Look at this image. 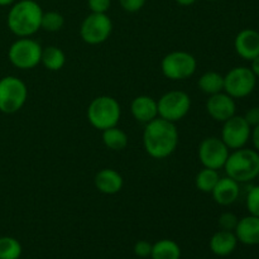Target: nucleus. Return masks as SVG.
I'll return each mask as SVG.
<instances>
[{"label": "nucleus", "instance_id": "1", "mask_svg": "<svg viewBox=\"0 0 259 259\" xmlns=\"http://www.w3.org/2000/svg\"><path fill=\"white\" fill-rule=\"evenodd\" d=\"M180 134L176 123L156 118L146 124L143 132V146L147 154L154 159H164L171 156L179 146Z\"/></svg>", "mask_w": 259, "mask_h": 259}, {"label": "nucleus", "instance_id": "2", "mask_svg": "<svg viewBox=\"0 0 259 259\" xmlns=\"http://www.w3.org/2000/svg\"><path fill=\"white\" fill-rule=\"evenodd\" d=\"M42 15V7L35 0H18L8 13V28L17 37H30L40 29Z\"/></svg>", "mask_w": 259, "mask_h": 259}, {"label": "nucleus", "instance_id": "3", "mask_svg": "<svg viewBox=\"0 0 259 259\" xmlns=\"http://www.w3.org/2000/svg\"><path fill=\"white\" fill-rule=\"evenodd\" d=\"M224 168L227 176L239 184L253 181L259 174V153L255 149L244 147L235 149L228 157Z\"/></svg>", "mask_w": 259, "mask_h": 259}, {"label": "nucleus", "instance_id": "4", "mask_svg": "<svg viewBox=\"0 0 259 259\" xmlns=\"http://www.w3.org/2000/svg\"><path fill=\"white\" fill-rule=\"evenodd\" d=\"M121 116L120 104L109 95H101L94 99L88 108V120L98 131L118 125Z\"/></svg>", "mask_w": 259, "mask_h": 259}, {"label": "nucleus", "instance_id": "5", "mask_svg": "<svg viewBox=\"0 0 259 259\" xmlns=\"http://www.w3.org/2000/svg\"><path fill=\"white\" fill-rule=\"evenodd\" d=\"M28 99V88L25 82L15 76L0 78V111L14 114L25 105Z\"/></svg>", "mask_w": 259, "mask_h": 259}, {"label": "nucleus", "instance_id": "6", "mask_svg": "<svg viewBox=\"0 0 259 259\" xmlns=\"http://www.w3.org/2000/svg\"><path fill=\"white\" fill-rule=\"evenodd\" d=\"M42 47L29 37L18 38L8 50V58L19 70H32L40 63Z\"/></svg>", "mask_w": 259, "mask_h": 259}, {"label": "nucleus", "instance_id": "7", "mask_svg": "<svg viewBox=\"0 0 259 259\" xmlns=\"http://www.w3.org/2000/svg\"><path fill=\"white\" fill-rule=\"evenodd\" d=\"M197 68V61L194 55L186 51H174L162 58L161 70L167 78L182 81L190 78Z\"/></svg>", "mask_w": 259, "mask_h": 259}, {"label": "nucleus", "instance_id": "8", "mask_svg": "<svg viewBox=\"0 0 259 259\" xmlns=\"http://www.w3.org/2000/svg\"><path fill=\"white\" fill-rule=\"evenodd\" d=\"M157 108H158L159 118L177 123L189 114L191 109V98L185 91H168L163 94L159 100H157Z\"/></svg>", "mask_w": 259, "mask_h": 259}, {"label": "nucleus", "instance_id": "9", "mask_svg": "<svg viewBox=\"0 0 259 259\" xmlns=\"http://www.w3.org/2000/svg\"><path fill=\"white\" fill-rule=\"evenodd\" d=\"M113 32V22L106 13H91L82 20L80 35L88 45H101L109 39Z\"/></svg>", "mask_w": 259, "mask_h": 259}, {"label": "nucleus", "instance_id": "10", "mask_svg": "<svg viewBox=\"0 0 259 259\" xmlns=\"http://www.w3.org/2000/svg\"><path fill=\"white\" fill-rule=\"evenodd\" d=\"M257 85V77L249 67H234L224 76V93L233 99L249 96Z\"/></svg>", "mask_w": 259, "mask_h": 259}, {"label": "nucleus", "instance_id": "11", "mask_svg": "<svg viewBox=\"0 0 259 259\" xmlns=\"http://www.w3.org/2000/svg\"><path fill=\"white\" fill-rule=\"evenodd\" d=\"M199 159L201 164L206 168L220 169L224 168L225 162L230 154V149L227 144L218 137H207L202 139L197 149Z\"/></svg>", "mask_w": 259, "mask_h": 259}, {"label": "nucleus", "instance_id": "12", "mask_svg": "<svg viewBox=\"0 0 259 259\" xmlns=\"http://www.w3.org/2000/svg\"><path fill=\"white\" fill-rule=\"evenodd\" d=\"M252 136V126L247 123L244 116L234 115L223 123L222 141L232 151L245 147Z\"/></svg>", "mask_w": 259, "mask_h": 259}, {"label": "nucleus", "instance_id": "13", "mask_svg": "<svg viewBox=\"0 0 259 259\" xmlns=\"http://www.w3.org/2000/svg\"><path fill=\"white\" fill-rule=\"evenodd\" d=\"M206 111L214 120L224 123L235 115L237 105L232 96L222 91L219 94L210 95L206 101Z\"/></svg>", "mask_w": 259, "mask_h": 259}, {"label": "nucleus", "instance_id": "14", "mask_svg": "<svg viewBox=\"0 0 259 259\" xmlns=\"http://www.w3.org/2000/svg\"><path fill=\"white\" fill-rule=\"evenodd\" d=\"M234 48L243 60H254L259 56V32L252 28L240 30L234 39Z\"/></svg>", "mask_w": 259, "mask_h": 259}, {"label": "nucleus", "instance_id": "15", "mask_svg": "<svg viewBox=\"0 0 259 259\" xmlns=\"http://www.w3.org/2000/svg\"><path fill=\"white\" fill-rule=\"evenodd\" d=\"M211 195L212 197H214L215 202L222 205V206H229V205H233L238 199H239V182L230 179L229 176L220 177L217 186L212 190Z\"/></svg>", "mask_w": 259, "mask_h": 259}, {"label": "nucleus", "instance_id": "16", "mask_svg": "<svg viewBox=\"0 0 259 259\" xmlns=\"http://www.w3.org/2000/svg\"><path fill=\"white\" fill-rule=\"evenodd\" d=\"M131 111L134 119L139 123L147 124L158 118L157 100L148 95H139L134 98L131 104Z\"/></svg>", "mask_w": 259, "mask_h": 259}, {"label": "nucleus", "instance_id": "17", "mask_svg": "<svg viewBox=\"0 0 259 259\" xmlns=\"http://www.w3.org/2000/svg\"><path fill=\"white\" fill-rule=\"evenodd\" d=\"M94 184L99 192L105 195H115L123 189V176L113 168H103L95 175Z\"/></svg>", "mask_w": 259, "mask_h": 259}, {"label": "nucleus", "instance_id": "18", "mask_svg": "<svg viewBox=\"0 0 259 259\" xmlns=\"http://www.w3.org/2000/svg\"><path fill=\"white\" fill-rule=\"evenodd\" d=\"M238 242L244 245L259 244V218L254 215H248L238 222L234 230Z\"/></svg>", "mask_w": 259, "mask_h": 259}, {"label": "nucleus", "instance_id": "19", "mask_svg": "<svg viewBox=\"0 0 259 259\" xmlns=\"http://www.w3.org/2000/svg\"><path fill=\"white\" fill-rule=\"evenodd\" d=\"M238 239L235 237L234 232H228V230H222L215 233L210 239V250L215 255L219 257H228L232 254L238 245Z\"/></svg>", "mask_w": 259, "mask_h": 259}, {"label": "nucleus", "instance_id": "20", "mask_svg": "<svg viewBox=\"0 0 259 259\" xmlns=\"http://www.w3.org/2000/svg\"><path fill=\"white\" fill-rule=\"evenodd\" d=\"M40 63L47 68L48 71H60L66 65V55L61 48L56 46H48L42 48V56H40Z\"/></svg>", "mask_w": 259, "mask_h": 259}, {"label": "nucleus", "instance_id": "21", "mask_svg": "<svg viewBox=\"0 0 259 259\" xmlns=\"http://www.w3.org/2000/svg\"><path fill=\"white\" fill-rule=\"evenodd\" d=\"M200 90L207 95H214L224 91V76L217 71H207L197 81Z\"/></svg>", "mask_w": 259, "mask_h": 259}, {"label": "nucleus", "instance_id": "22", "mask_svg": "<svg viewBox=\"0 0 259 259\" xmlns=\"http://www.w3.org/2000/svg\"><path fill=\"white\" fill-rule=\"evenodd\" d=\"M152 259H180L181 248L175 240L162 239L152 245Z\"/></svg>", "mask_w": 259, "mask_h": 259}, {"label": "nucleus", "instance_id": "23", "mask_svg": "<svg viewBox=\"0 0 259 259\" xmlns=\"http://www.w3.org/2000/svg\"><path fill=\"white\" fill-rule=\"evenodd\" d=\"M103 142L106 148L111 151H123L128 146V136L118 126H113L103 131Z\"/></svg>", "mask_w": 259, "mask_h": 259}, {"label": "nucleus", "instance_id": "24", "mask_svg": "<svg viewBox=\"0 0 259 259\" xmlns=\"http://www.w3.org/2000/svg\"><path fill=\"white\" fill-rule=\"evenodd\" d=\"M219 180L220 176L217 169L204 167L197 172L196 177H195V186L199 191L204 192V194H211Z\"/></svg>", "mask_w": 259, "mask_h": 259}, {"label": "nucleus", "instance_id": "25", "mask_svg": "<svg viewBox=\"0 0 259 259\" xmlns=\"http://www.w3.org/2000/svg\"><path fill=\"white\" fill-rule=\"evenodd\" d=\"M22 244L13 237H0V259H19Z\"/></svg>", "mask_w": 259, "mask_h": 259}, {"label": "nucleus", "instance_id": "26", "mask_svg": "<svg viewBox=\"0 0 259 259\" xmlns=\"http://www.w3.org/2000/svg\"><path fill=\"white\" fill-rule=\"evenodd\" d=\"M65 25V18L61 13L51 10V12H43L42 22H40V29L47 32H58Z\"/></svg>", "mask_w": 259, "mask_h": 259}, {"label": "nucleus", "instance_id": "27", "mask_svg": "<svg viewBox=\"0 0 259 259\" xmlns=\"http://www.w3.org/2000/svg\"><path fill=\"white\" fill-rule=\"evenodd\" d=\"M245 205H247V210L249 211L250 215L259 218V185L253 186L248 191Z\"/></svg>", "mask_w": 259, "mask_h": 259}, {"label": "nucleus", "instance_id": "28", "mask_svg": "<svg viewBox=\"0 0 259 259\" xmlns=\"http://www.w3.org/2000/svg\"><path fill=\"white\" fill-rule=\"evenodd\" d=\"M238 222H239V219L233 212H223L219 219H218V224H219L220 229L228 230V232H234Z\"/></svg>", "mask_w": 259, "mask_h": 259}, {"label": "nucleus", "instance_id": "29", "mask_svg": "<svg viewBox=\"0 0 259 259\" xmlns=\"http://www.w3.org/2000/svg\"><path fill=\"white\" fill-rule=\"evenodd\" d=\"M147 0H119V4L126 13H137L143 9Z\"/></svg>", "mask_w": 259, "mask_h": 259}, {"label": "nucleus", "instance_id": "30", "mask_svg": "<svg viewBox=\"0 0 259 259\" xmlns=\"http://www.w3.org/2000/svg\"><path fill=\"white\" fill-rule=\"evenodd\" d=\"M152 245L147 240H138L134 245V254L139 258H148L151 257L152 253Z\"/></svg>", "mask_w": 259, "mask_h": 259}, {"label": "nucleus", "instance_id": "31", "mask_svg": "<svg viewBox=\"0 0 259 259\" xmlns=\"http://www.w3.org/2000/svg\"><path fill=\"white\" fill-rule=\"evenodd\" d=\"M91 13H106L110 9L111 0H88Z\"/></svg>", "mask_w": 259, "mask_h": 259}, {"label": "nucleus", "instance_id": "32", "mask_svg": "<svg viewBox=\"0 0 259 259\" xmlns=\"http://www.w3.org/2000/svg\"><path fill=\"white\" fill-rule=\"evenodd\" d=\"M244 119L247 120V123L252 126V128L257 126L259 124V106L250 108L249 110L245 113Z\"/></svg>", "mask_w": 259, "mask_h": 259}, {"label": "nucleus", "instance_id": "33", "mask_svg": "<svg viewBox=\"0 0 259 259\" xmlns=\"http://www.w3.org/2000/svg\"><path fill=\"white\" fill-rule=\"evenodd\" d=\"M250 138H252L254 149L259 153V124L252 129V136H250Z\"/></svg>", "mask_w": 259, "mask_h": 259}, {"label": "nucleus", "instance_id": "34", "mask_svg": "<svg viewBox=\"0 0 259 259\" xmlns=\"http://www.w3.org/2000/svg\"><path fill=\"white\" fill-rule=\"evenodd\" d=\"M252 62V65H250V70H252V72L254 73L255 77H259V56L258 57H255L254 60L250 61Z\"/></svg>", "mask_w": 259, "mask_h": 259}, {"label": "nucleus", "instance_id": "35", "mask_svg": "<svg viewBox=\"0 0 259 259\" xmlns=\"http://www.w3.org/2000/svg\"><path fill=\"white\" fill-rule=\"evenodd\" d=\"M175 2L179 5H181V7H190V5L195 4L197 0H175Z\"/></svg>", "mask_w": 259, "mask_h": 259}, {"label": "nucleus", "instance_id": "36", "mask_svg": "<svg viewBox=\"0 0 259 259\" xmlns=\"http://www.w3.org/2000/svg\"><path fill=\"white\" fill-rule=\"evenodd\" d=\"M17 0H0V7H9L13 5Z\"/></svg>", "mask_w": 259, "mask_h": 259}, {"label": "nucleus", "instance_id": "37", "mask_svg": "<svg viewBox=\"0 0 259 259\" xmlns=\"http://www.w3.org/2000/svg\"><path fill=\"white\" fill-rule=\"evenodd\" d=\"M206 2H218V0H206Z\"/></svg>", "mask_w": 259, "mask_h": 259}, {"label": "nucleus", "instance_id": "38", "mask_svg": "<svg viewBox=\"0 0 259 259\" xmlns=\"http://www.w3.org/2000/svg\"><path fill=\"white\" fill-rule=\"evenodd\" d=\"M257 179H258V180H259V174H258V177H257Z\"/></svg>", "mask_w": 259, "mask_h": 259}]
</instances>
